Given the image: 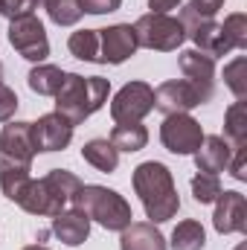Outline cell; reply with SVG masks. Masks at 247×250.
I'll return each mask as SVG.
<instances>
[{
  "label": "cell",
  "mask_w": 247,
  "mask_h": 250,
  "mask_svg": "<svg viewBox=\"0 0 247 250\" xmlns=\"http://www.w3.org/2000/svg\"><path fill=\"white\" fill-rule=\"evenodd\" d=\"M145 143H148V131L140 123H117V128L111 131V146L117 151H128L131 154V151L145 148Z\"/></svg>",
  "instance_id": "23"
},
{
  "label": "cell",
  "mask_w": 247,
  "mask_h": 250,
  "mask_svg": "<svg viewBox=\"0 0 247 250\" xmlns=\"http://www.w3.org/2000/svg\"><path fill=\"white\" fill-rule=\"evenodd\" d=\"M134 35H137V47L157 50V53H172L186 41L184 23L172 15H157V12H148V15L137 18Z\"/></svg>",
  "instance_id": "5"
},
{
  "label": "cell",
  "mask_w": 247,
  "mask_h": 250,
  "mask_svg": "<svg viewBox=\"0 0 247 250\" xmlns=\"http://www.w3.org/2000/svg\"><path fill=\"white\" fill-rule=\"evenodd\" d=\"M178 64H181V73L186 76L184 82L198 96V105H206L215 96V59H209L198 50H186V53H181Z\"/></svg>",
  "instance_id": "9"
},
{
  "label": "cell",
  "mask_w": 247,
  "mask_h": 250,
  "mask_svg": "<svg viewBox=\"0 0 247 250\" xmlns=\"http://www.w3.org/2000/svg\"><path fill=\"white\" fill-rule=\"evenodd\" d=\"M204 128L198 120H192L189 114H172L160 125V143L172 151V154H195L204 143Z\"/></svg>",
  "instance_id": "8"
},
{
  "label": "cell",
  "mask_w": 247,
  "mask_h": 250,
  "mask_svg": "<svg viewBox=\"0 0 247 250\" xmlns=\"http://www.w3.org/2000/svg\"><path fill=\"white\" fill-rule=\"evenodd\" d=\"M154 108L160 114H166V117L189 114L192 108H198V96H195V90L186 84L184 79H172V82H163L154 90Z\"/></svg>",
  "instance_id": "13"
},
{
  "label": "cell",
  "mask_w": 247,
  "mask_h": 250,
  "mask_svg": "<svg viewBox=\"0 0 247 250\" xmlns=\"http://www.w3.org/2000/svg\"><path fill=\"white\" fill-rule=\"evenodd\" d=\"M23 250H47V248H41V245H29V248H23Z\"/></svg>",
  "instance_id": "36"
},
{
  "label": "cell",
  "mask_w": 247,
  "mask_h": 250,
  "mask_svg": "<svg viewBox=\"0 0 247 250\" xmlns=\"http://www.w3.org/2000/svg\"><path fill=\"white\" fill-rule=\"evenodd\" d=\"M204 245H206V233L195 218L181 221L172 233V250H204Z\"/></svg>",
  "instance_id": "25"
},
{
  "label": "cell",
  "mask_w": 247,
  "mask_h": 250,
  "mask_svg": "<svg viewBox=\"0 0 247 250\" xmlns=\"http://www.w3.org/2000/svg\"><path fill=\"white\" fill-rule=\"evenodd\" d=\"M73 140V125L64 120L62 114H44L38 123H32V143L35 151H62Z\"/></svg>",
  "instance_id": "12"
},
{
  "label": "cell",
  "mask_w": 247,
  "mask_h": 250,
  "mask_svg": "<svg viewBox=\"0 0 247 250\" xmlns=\"http://www.w3.org/2000/svg\"><path fill=\"white\" fill-rule=\"evenodd\" d=\"M35 9H38V0H3L0 15H3L6 21H18V18L35 15Z\"/></svg>",
  "instance_id": "30"
},
{
  "label": "cell",
  "mask_w": 247,
  "mask_h": 250,
  "mask_svg": "<svg viewBox=\"0 0 247 250\" xmlns=\"http://www.w3.org/2000/svg\"><path fill=\"white\" fill-rule=\"evenodd\" d=\"M0 6H3V0H0Z\"/></svg>",
  "instance_id": "39"
},
{
  "label": "cell",
  "mask_w": 247,
  "mask_h": 250,
  "mask_svg": "<svg viewBox=\"0 0 247 250\" xmlns=\"http://www.w3.org/2000/svg\"><path fill=\"white\" fill-rule=\"evenodd\" d=\"M154 111V87L145 82H128L117 90L111 102L114 123H140Z\"/></svg>",
  "instance_id": "7"
},
{
  "label": "cell",
  "mask_w": 247,
  "mask_h": 250,
  "mask_svg": "<svg viewBox=\"0 0 247 250\" xmlns=\"http://www.w3.org/2000/svg\"><path fill=\"white\" fill-rule=\"evenodd\" d=\"M0 84H3V64H0Z\"/></svg>",
  "instance_id": "37"
},
{
  "label": "cell",
  "mask_w": 247,
  "mask_h": 250,
  "mask_svg": "<svg viewBox=\"0 0 247 250\" xmlns=\"http://www.w3.org/2000/svg\"><path fill=\"white\" fill-rule=\"evenodd\" d=\"M79 6L84 15H108V12H117L123 0H79Z\"/></svg>",
  "instance_id": "32"
},
{
  "label": "cell",
  "mask_w": 247,
  "mask_h": 250,
  "mask_svg": "<svg viewBox=\"0 0 247 250\" xmlns=\"http://www.w3.org/2000/svg\"><path fill=\"white\" fill-rule=\"evenodd\" d=\"M221 32L230 44V50H245L247 47V15L245 12H233L224 18L221 23Z\"/></svg>",
  "instance_id": "27"
},
{
  "label": "cell",
  "mask_w": 247,
  "mask_h": 250,
  "mask_svg": "<svg viewBox=\"0 0 247 250\" xmlns=\"http://www.w3.org/2000/svg\"><path fill=\"white\" fill-rule=\"evenodd\" d=\"M64 76L67 73H64L62 67H56V64H35L29 70V76H26V84L38 96H56L64 82Z\"/></svg>",
  "instance_id": "20"
},
{
  "label": "cell",
  "mask_w": 247,
  "mask_h": 250,
  "mask_svg": "<svg viewBox=\"0 0 247 250\" xmlns=\"http://www.w3.org/2000/svg\"><path fill=\"white\" fill-rule=\"evenodd\" d=\"M108 93H111L108 79L67 73L59 93H56V114H62L64 120L76 128L108 102Z\"/></svg>",
  "instance_id": "2"
},
{
  "label": "cell",
  "mask_w": 247,
  "mask_h": 250,
  "mask_svg": "<svg viewBox=\"0 0 247 250\" xmlns=\"http://www.w3.org/2000/svg\"><path fill=\"white\" fill-rule=\"evenodd\" d=\"M9 44L26 59V62L44 64V59L50 56V41H47V29L35 15L9 21Z\"/></svg>",
  "instance_id": "6"
},
{
  "label": "cell",
  "mask_w": 247,
  "mask_h": 250,
  "mask_svg": "<svg viewBox=\"0 0 247 250\" xmlns=\"http://www.w3.org/2000/svg\"><path fill=\"white\" fill-rule=\"evenodd\" d=\"M227 169H230V175L236 181H247V151L245 148H233V157H230Z\"/></svg>",
  "instance_id": "33"
},
{
  "label": "cell",
  "mask_w": 247,
  "mask_h": 250,
  "mask_svg": "<svg viewBox=\"0 0 247 250\" xmlns=\"http://www.w3.org/2000/svg\"><path fill=\"white\" fill-rule=\"evenodd\" d=\"M18 105H21V102H18V93L3 82V84H0V123H9V120L15 117Z\"/></svg>",
  "instance_id": "31"
},
{
  "label": "cell",
  "mask_w": 247,
  "mask_h": 250,
  "mask_svg": "<svg viewBox=\"0 0 247 250\" xmlns=\"http://www.w3.org/2000/svg\"><path fill=\"white\" fill-rule=\"evenodd\" d=\"M224 84L233 90L236 99H245L247 96V59L245 56H236L233 62L224 67Z\"/></svg>",
  "instance_id": "28"
},
{
  "label": "cell",
  "mask_w": 247,
  "mask_h": 250,
  "mask_svg": "<svg viewBox=\"0 0 247 250\" xmlns=\"http://www.w3.org/2000/svg\"><path fill=\"white\" fill-rule=\"evenodd\" d=\"M212 227H215L221 236H230V233H247V201H245L242 192L230 189V192H221V195L215 198Z\"/></svg>",
  "instance_id": "11"
},
{
  "label": "cell",
  "mask_w": 247,
  "mask_h": 250,
  "mask_svg": "<svg viewBox=\"0 0 247 250\" xmlns=\"http://www.w3.org/2000/svg\"><path fill=\"white\" fill-rule=\"evenodd\" d=\"M236 250H247V248H245V245H242V248H236Z\"/></svg>",
  "instance_id": "38"
},
{
  "label": "cell",
  "mask_w": 247,
  "mask_h": 250,
  "mask_svg": "<svg viewBox=\"0 0 247 250\" xmlns=\"http://www.w3.org/2000/svg\"><path fill=\"white\" fill-rule=\"evenodd\" d=\"M134 192L143 201L145 215L151 218V224H163L169 218L178 215L181 209V198L172 181L169 166L157 163V160H145L134 169Z\"/></svg>",
  "instance_id": "1"
},
{
  "label": "cell",
  "mask_w": 247,
  "mask_h": 250,
  "mask_svg": "<svg viewBox=\"0 0 247 250\" xmlns=\"http://www.w3.org/2000/svg\"><path fill=\"white\" fill-rule=\"evenodd\" d=\"M230 157H233V146H230L224 137L209 134V137H204L201 148L195 151V166H198V172L218 175V172H224V169H227Z\"/></svg>",
  "instance_id": "15"
},
{
  "label": "cell",
  "mask_w": 247,
  "mask_h": 250,
  "mask_svg": "<svg viewBox=\"0 0 247 250\" xmlns=\"http://www.w3.org/2000/svg\"><path fill=\"white\" fill-rule=\"evenodd\" d=\"M186 38H192L195 50L204 53V56H209V59L233 53L230 44H227V38H224V32H221V23H215V21H201L192 32H186Z\"/></svg>",
  "instance_id": "19"
},
{
  "label": "cell",
  "mask_w": 247,
  "mask_h": 250,
  "mask_svg": "<svg viewBox=\"0 0 247 250\" xmlns=\"http://www.w3.org/2000/svg\"><path fill=\"white\" fill-rule=\"evenodd\" d=\"M53 233H56V239L62 245L79 248L90 236V218L84 212H79V209H64V212H59L53 218Z\"/></svg>",
  "instance_id": "16"
},
{
  "label": "cell",
  "mask_w": 247,
  "mask_h": 250,
  "mask_svg": "<svg viewBox=\"0 0 247 250\" xmlns=\"http://www.w3.org/2000/svg\"><path fill=\"white\" fill-rule=\"evenodd\" d=\"M0 151L18 160H29L38 154L35 143H32V123H21V120H9L0 131Z\"/></svg>",
  "instance_id": "14"
},
{
  "label": "cell",
  "mask_w": 247,
  "mask_h": 250,
  "mask_svg": "<svg viewBox=\"0 0 247 250\" xmlns=\"http://www.w3.org/2000/svg\"><path fill=\"white\" fill-rule=\"evenodd\" d=\"M221 6H224V0H192V3H189V9H192L195 15H201L204 21H212Z\"/></svg>",
  "instance_id": "34"
},
{
  "label": "cell",
  "mask_w": 247,
  "mask_h": 250,
  "mask_svg": "<svg viewBox=\"0 0 247 250\" xmlns=\"http://www.w3.org/2000/svg\"><path fill=\"white\" fill-rule=\"evenodd\" d=\"M82 181L67 172V169H53L50 175H44L41 181H29L26 189L18 198V207L32 212V215H47L56 218L59 212H64V207L73 201V195L79 192Z\"/></svg>",
  "instance_id": "3"
},
{
  "label": "cell",
  "mask_w": 247,
  "mask_h": 250,
  "mask_svg": "<svg viewBox=\"0 0 247 250\" xmlns=\"http://www.w3.org/2000/svg\"><path fill=\"white\" fill-rule=\"evenodd\" d=\"M38 3H44V0H38Z\"/></svg>",
  "instance_id": "40"
},
{
  "label": "cell",
  "mask_w": 247,
  "mask_h": 250,
  "mask_svg": "<svg viewBox=\"0 0 247 250\" xmlns=\"http://www.w3.org/2000/svg\"><path fill=\"white\" fill-rule=\"evenodd\" d=\"M70 207L84 212L90 221H96V224H102L105 230H114V233L125 230L131 224V218H134L131 215V204L120 192H114L108 187H96V184H87V187L82 184L79 192L73 195Z\"/></svg>",
  "instance_id": "4"
},
{
  "label": "cell",
  "mask_w": 247,
  "mask_h": 250,
  "mask_svg": "<svg viewBox=\"0 0 247 250\" xmlns=\"http://www.w3.org/2000/svg\"><path fill=\"white\" fill-rule=\"evenodd\" d=\"M224 140L233 148H245L247 146V102L236 99L227 114H224Z\"/></svg>",
  "instance_id": "21"
},
{
  "label": "cell",
  "mask_w": 247,
  "mask_h": 250,
  "mask_svg": "<svg viewBox=\"0 0 247 250\" xmlns=\"http://www.w3.org/2000/svg\"><path fill=\"white\" fill-rule=\"evenodd\" d=\"M137 53V35L131 23L99 29V64H123Z\"/></svg>",
  "instance_id": "10"
},
{
  "label": "cell",
  "mask_w": 247,
  "mask_h": 250,
  "mask_svg": "<svg viewBox=\"0 0 247 250\" xmlns=\"http://www.w3.org/2000/svg\"><path fill=\"white\" fill-rule=\"evenodd\" d=\"M221 192H224V187H221L218 175L201 172V175L192 178V198H195L198 204H215V198H218Z\"/></svg>",
  "instance_id": "29"
},
{
  "label": "cell",
  "mask_w": 247,
  "mask_h": 250,
  "mask_svg": "<svg viewBox=\"0 0 247 250\" xmlns=\"http://www.w3.org/2000/svg\"><path fill=\"white\" fill-rule=\"evenodd\" d=\"M184 0H148V9L157 12V15H169L172 9H181Z\"/></svg>",
  "instance_id": "35"
},
{
  "label": "cell",
  "mask_w": 247,
  "mask_h": 250,
  "mask_svg": "<svg viewBox=\"0 0 247 250\" xmlns=\"http://www.w3.org/2000/svg\"><path fill=\"white\" fill-rule=\"evenodd\" d=\"M29 172H32V163L29 160H18V157H9V154L0 151V189H3V195L9 201L18 204L21 192L32 181Z\"/></svg>",
  "instance_id": "17"
},
{
  "label": "cell",
  "mask_w": 247,
  "mask_h": 250,
  "mask_svg": "<svg viewBox=\"0 0 247 250\" xmlns=\"http://www.w3.org/2000/svg\"><path fill=\"white\" fill-rule=\"evenodd\" d=\"M120 233V250H166L163 233L151 221H131Z\"/></svg>",
  "instance_id": "18"
},
{
  "label": "cell",
  "mask_w": 247,
  "mask_h": 250,
  "mask_svg": "<svg viewBox=\"0 0 247 250\" xmlns=\"http://www.w3.org/2000/svg\"><path fill=\"white\" fill-rule=\"evenodd\" d=\"M41 6L47 9L50 21L59 23V26H73V23H79L82 15H84L82 6H79V0H44Z\"/></svg>",
  "instance_id": "26"
},
{
  "label": "cell",
  "mask_w": 247,
  "mask_h": 250,
  "mask_svg": "<svg viewBox=\"0 0 247 250\" xmlns=\"http://www.w3.org/2000/svg\"><path fill=\"white\" fill-rule=\"evenodd\" d=\"M82 157H84V163H90V166L99 169V172H114V169L120 166V151L111 146V140H102V137L84 143Z\"/></svg>",
  "instance_id": "22"
},
{
  "label": "cell",
  "mask_w": 247,
  "mask_h": 250,
  "mask_svg": "<svg viewBox=\"0 0 247 250\" xmlns=\"http://www.w3.org/2000/svg\"><path fill=\"white\" fill-rule=\"evenodd\" d=\"M67 50L79 59V62H93L99 64V29H79L70 35Z\"/></svg>",
  "instance_id": "24"
}]
</instances>
